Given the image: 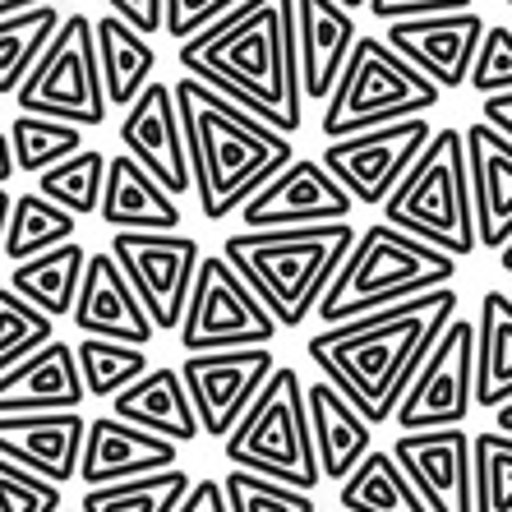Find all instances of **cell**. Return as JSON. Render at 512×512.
<instances>
[{
	"label": "cell",
	"instance_id": "obj_53",
	"mask_svg": "<svg viewBox=\"0 0 512 512\" xmlns=\"http://www.w3.org/2000/svg\"><path fill=\"white\" fill-rule=\"evenodd\" d=\"M337 5H346L351 14H360V10H370V0H337Z\"/></svg>",
	"mask_w": 512,
	"mask_h": 512
},
{
	"label": "cell",
	"instance_id": "obj_23",
	"mask_svg": "<svg viewBox=\"0 0 512 512\" xmlns=\"http://www.w3.org/2000/svg\"><path fill=\"white\" fill-rule=\"evenodd\" d=\"M88 397L79 351L65 337L47 342L10 374H0V416H42V411H79Z\"/></svg>",
	"mask_w": 512,
	"mask_h": 512
},
{
	"label": "cell",
	"instance_id": "obj_10",
	"mask_svg": "<svg viewBox=\"0 0 512 512\" xmlns=\"http://www.w3.org/2000/svg\"><path fill=\"white\" fill-rule=\"evenodd\" d=\"M282 323L268 314L250 282L231 268L227 254H203L190 291V310L180 319V351H236V346H268Z\"/></svg>",
	"mask_w": 512,
	"mask_h": 512
},
{
	"label": "cell",
	"instance_id": "obj_50",
	"mask_svg": "<svg viewBox=\"0 0 512 512\" xmlns=\"http://www.w3.org/2000/svg\"><path fill=\"white\" fill-rule=\"evenodd\" d=\"M33 5H51V0H0V19H10L19 10H33Z\"/></svg>",
	"mask_w": 512,
	"mask_h": 512
},
{
	"label": "cell",
	"instance_id": "obj_4",
	"mask_svg": "<svg viewBox=\"0 0 512 512\" xmlns=\"http://www.w3.org/2000/svg\"><path fill=\"white\" fill-rule=\"evenodd\" d=\"M356 240L360 231L351 222L291 231H236V236H227L222 254L282 328H300L310 314H319L323 291L342 273Z\"/></svg>",
	"mask_w": 512,
	"mask_h": 512
},
{
	"label": "cell",
	"instance_id": "obj_22",
	"mask_svg": "<svg viewBox=\"0 0 512 512\" xmlns=\"http://www.w3.org/2000/svg\"><path fill=\"white\" fill-rule=\"evenodd\" d=\"M88 420L79 411H42V416H0V457L28 466L37 476L79 480Z\"/></svg>",
	"mask_w": 512,
	"mask_h": 512
},
{
	"label": "cell",
	"instance_id": "obj_33",
	"mask_svg": "<svg viewBox=\"0 0 512 512\" xmlns=\"http://www.w3.org/2000/svg\"><path fill=\"white\" fill-rule=\"evenodd\" d=\"M79 217L65 213L60 203H51L47 194H19L10 213V231H5V259L10 263H28L37 254L56 250V245H70Z\"/></svg>",
	"mask_w": 512,
	"mask_h": 512
},
{
	"label": "cell",
	"instance_id": "obj_34",
	"mask_svg": "<svg viewBox=\"0 0 512 512\" xmlns=\"http://www.w3.org/2000/svg\"><path fill=\"white\" fill-rule=\"evenodd\" d=\"M190 471H157V476H139V480H120V485H102V489H84L79 512H180V503L190 499Z\"/></svg>",
	"mask_w": 512,
	"mask_h": 512
},
{
	"label": "cell",
	"instance_id": "obj_48",
	"mask_svg": "<svg viewBox=\"0 0 512 512\" xmlns=\"http://www.w3.org/2000/svg\"><path fill=\"white\" fill-rule=\"evenodd\" d=\"M14 171H19V162H14V143H10V130H5L0 134V185H5Z\"/></svg>",
	"mask_w": 512,
	"mask_h": 512
},
{
	"label": "cell",
	"instance_id": "obj_41",
	"mask_svg": "<svg viewBox=\"0 0 512 512\" xmlns=\"http://www.w3.org/2000/svg\"><path fill=\"white\" fill-rule=\"evenodd\" d=\"M65 485L37 476L28 466L0 457V512H60L65 508Z\"/></svg>",
	"mask_w": 512,
	"mask_h": 512
},
{
	"label": "cell",
	"instance_id": "obj_19",
	"mask_svg": "<svg viewBox=\"0 0 512 512\" xmlns=\"http://www.w3.org/2000/svg\"><path fill=\"white\" fill-rule=\"evenodd\" d=\"M70 323L84 337H107V342H130V346H148L157 333L153 314L143 310L139 291L130 286L125 268L116 263V254H88V273L79 286Z\"/></svg>",
	"mask_w": 512,
	"mask_h": 512
},
{
	"label": "cell",
	"instance_id": "obj_51",
	"mask_svg": "<svg viewBox=\"0 0 512 512\" xmlns=\"http://www.w3.org/2000/svg\"><path fill=\"white\" fill-rule=\"evenodd\" d=\"M494 429H499V434H508V439H512V402H503L499 411H494Z\"/></svg>",
	"mask_w": 512,
	"mask_h": 512
},
{
	"label": "cell",
	"instance_id": "obj_37",
	"mask_svg": "<svg viewBox=\"0 0 512 512\" xmlns=\"http://www.w3.org/2000/svg\"><path fill=\"white\" fill-rule=\"evenodd\" d=\"M10 143H14L19 171L24 176H42V171L60 167L65 157L84 153V130L65 125V120H51V116H14Z\"/></svg>",
	"mask_w": 512,
	"mask_h": 512
},
{
	"label": "cell",
	"instance_id": "obj_8",
	"mask_svg": "<svg viewBox=\"0 0 512 512\" xmlns=\"http://www.w3.org/2000/svg\"><path fill=\"white\" fill-rule=\"evenodd\" d=\"M439 93L443 88L397 56L383 37L360 33L333 97L323 102V139H351L379 125L425 116L429 107H439Z\"/></svg>",
	"mask_w": 512,
	"mask_h": 512
},
{
	"label": "cell",
	"instance_id": "obj_32",
	"mask_svg": "<svg viewBox=\"0 0 512 512\" xmlns=\"http://www.w3.org/2000/svg\"><path fill=\"white\" fill-rule=\"evenodd\" d=\"M60 10L56 5H33L19 10L10 19H0V97H14L24 88V79L33 74V65L42 60V51L51 47V37L60 33Z\"/></svg>",
	"mask_w": 512,
	"mask_h": 512
},
{
	"label": "cell",
	"instance_id": "obj_46",
	"mask_svg": "<svg viewBox=\"0 0 512 512\" xmlns=\"http://www.w3.org/2000/svg\"><path fill=\"white\" fill-rule=\"evenodd\" d=\"M180 512H231V508H227V489H222V480H213V476L194 480L190 499L180 503Z\"/></svg>",
	"mask_w": 512,
	"mask_h": 512
},
{
	"label": "cell",
	"instance_id": "obj_27",
	"mask_svg": "<svg viewBox=\"0 0 512 512\" xmlns=\"http://www.w3.org/2000/svg\"><path fill=\"white\" fill-rule=\"evenodd\" d=\"M102 222H107L111 231H176L180 199L153 171H143L130 153H116L107 167Z\"/></svg>",
	"mask_w": 512,
	"mask_h": 512
},
{
	"label": "cell",
	"instance_id": "obj_29",
	"mask_svg": "<svg viewBox=\"0 0 512 512\" xmlns=\"http://www.w3.org/2000/svg\"><path fill=\"white\" fill-rule=\"evenodd\" d=\"M93 33H97V60H102L107 102L111 107H130L134 97L153 84V70H157L153 42L139 28L125 24V19H116V14L93 19Z\"/></svg>",
	"mask_w": 512,
	"mask_h": 512
},
{
	"label": "cell",
	"instance_id": "obj_7",
	"mask_svg": "<svg viewBox=\"0 0 512 512\" xmlns=\"http://www.w3.org/2000/svg\"><path fill=\"white\" fill-rule=\"evenodd\" d=\"M231 466L254 471V476L282 480L291 489H314L323 485V466L314 453V429H310V402H305V383L291 365H277L273 379L263 383V393L245 411L231 439L222 443Z\"/></svg>",
	"mask_w": 512,
	"mask_h": 512
},
{
	"label": "cell",
	"instance_id": "obj_2",
	"mask_svg": "<svg viewBox=\"0 0 512 512\" xmlns=\"http://www.w3.org/2000/svg\"><path fill=\"white\" fill-rule=\"evenodd\" d=\"M457 319V291H429L393 310H379L370 319L337 323V328H319L305 342L310 360L333 388H342L351 402L360 406V416L370 425L397 416L406 388L443 337V328Z\"/></svg>",
	"mask_w": 512,
	"mask_h": 512
},
{
	"label": "cell",
	"instance_id": "obj_43",
	"mask_svg": "<svg viewBox=\"0 0 512 512\" xmlns=\"http://www.w3.org/2000/svg\"><path fill=\"white\" fill-rule=\"evenodd\" d=\"M245 0H167V33L180 42H190V37H199L203 28L222 24L231 10H240Z\"/></svg>",
	"mask_w": 512,
	"mask_h": 512
},
{
	"label": "cell",
	"instance_id": "obj_5",
	"mask_svg": "<svg viewBox=\"0 0 512 512\" xmlns=\"http://www.w3.org/2000/svg\"><path fill=\"white\" fill-rule=\"evenodd\" d=\"M453 277H457L453 254L434 250V245L406 236V231L388 227V222H374V227L360 231L356 250L342 263V273L323 291L319 323L337 328V323L370 319L379 310H393V305H406V300L453 286Z\"/></svg>",
	"mask_w": 512,
	"mask_h": 512
},
{
	"label": "cell",
	"instance_id": "obj_25",
	"mask_svg": "<svg viewBox=\"0 0 512 512\" xmlns=\"http://www.w3.org/2000/svg\"><path fill=\"white\" fill-rule=\"evenodd\" d=\"M305 402H310V429H314V453H319L323 480H346L374 453V425L323 374L314 383H305Z\"/></svg>",
	"mask_w": 512,
	"mask_h": 512
},
{
	"label": "cell",
	"instance_id": "obj_1",
	"mask_svg": "<svg viewBox=\"0 0 512 512\" xmlns=\"http://www.w3.org/2000/svg\"><path fill=\"white\" fill-rule=\"evenodd\" d=\"M180 70L231 97L273 130H300V60H296V0H245L222 24L180 42Z\"/></svg>",
	"mask_w": 512,
	"mask_h": 512
},
{
	"label": "cell",
	"instance_id": "obj_26",
	"mask_svg": "<svg viewBox=\"0 0 512 512\" xmlns=\"http://www.w3.org/2000/svg\"><path fill=\"white\" fill-rule=\"evenodd\" d=\"M111 416L130 420V425L148 429V434H162L171 443H194L203 434L199 411L190 402V388L180 379V365H153L139 383H130L111 402Z\"/></svg>",
	"mask_w": 512,
	"mask_h": 512
},
{
	"label": "cell",
	"instance_id": "obj_40",
	"mask_svg": "<svg viewBox=\"0 0 512 512\" xmlns=\"http://www.w3.org/2000/svg\"><path fill=\"white\" fill-rule=\"evenodd\" d=\"M476 512H512V439L476 434Z\"/></svg>",
	"mask_w": 512,
	"mask_h": 512
},
{
	"label": "cell",
	"instance_id": "obj_28",
	"mask_svg": "<svg viewBox=\"0 0 512 512\" xmlns=\"http://www.w3.org/2000/svg\"><path fill=\"white\" fill-rule=\"evenodd\" d=\"M84 273H88V250L79 240H70V245H56V250L37 254L28 263H14L10 291H19L47 319H70L79 286H84Z\"/></svg>",
	"mask_w": 512,
	"mask_h": 512
},
{
	"label": "cell",
	"instance_id": "obj_18",
	"mask_svg": "<svg viewBox=\"0 0 512 512\" xmlns=\"http://www.w3.org/2000/svg\"><path fill=\"white\" fill-rule=\"evenodd\" d=\"M485 19L476 10L457 14H420V19H397L388 24L383 42L397 51L402 60H411L425 79H434L439 88H462L471 79V60L480 51L485 37Z\"/></svg>",
	"mask_w": 512,
	"mask_h": 512
},
{
	"label": "cell",
	"instance_id": "obj_6",
	"mask_svg": "<svg viewBox=\"0 0 512 512\" xmlns=\"http://www.w3.org/2000/svg\"><path fill=\"white\" fill-rule=\"evenodd\" d=\"M379 213L388 227L425 240V245L453 254V259L476 254L480 231H476V199H471L466 130H453V125L434 130L425 153L416 157V167L406 171V180Z\"/></svg>",
	"mask_w": 512,
	"mask_h": 512
},
{
	"label": "cell",
	"instance_id": "obj_42",
	"mask_svg": "<svg viewBox=\"0 0 512 512\" xmlns=\"http://www.w3.org/2000/svg\"><path fill=\"white\" fill-rule=\"evenodd\" d=\"M480 97L494 93H512V24H489L480 37V51L471 60V79Z\"/></svg>",
	"mask_w": 512,
	"mask_h": 512
},
{
	"label": "cell",
	"instance_id": "obj_47",
	"mask_svg": "<svg viewBox=\"0 0 512 512\" xmlns=\"http://www.w3.org/2000/svg\"><path fill=\"white\" fill-rule=\"evenodd\" d=\"M485 125H494V130L503 134V139H512V93H494L485 97Z\"/></svg>",
	"mask_w": 512,
	"mask_h": 512
},
{
	"label": "cell",
	"instance_id": "obj_49",
	"mask_svg": "<svg viewBox=\"0 0 512 512\" xmlns=\"http://www.w3.org/2000/svg\"><path fill=\"white\" fill-rule=\"evenodd\" d=\"M10 213H14V199H10V190L0 185V250H5V231H10Z\"/></svg>",
	"mask_w": 512,
	"mask_h": 512
},
{
	"label": "cell",
	"instance_id": "obj_52",
	"mask_svg": "<svg viewBox=\"0 0 512 512\" xmlns=\"http://www.w3.org/2000/svg\"><path fill=\"white\" fill-rule=\"evenodd\" d=\"M499 263H503V273L512 277V240H508V245H503V250H499Z\"/></svg>",
	"mask_w": 512,
	"mask_h": 512
},
{
	"label": "cell",
	"instance_id": "obj_17",
	"mask_svg": "<svg viewBox=\"0 0 512 512\" xmlns=\"http://www.w3.org/2000/svg\"><path fill=\"white\" fill-rule=\"evenodd\" d=\"M120 143L125 153L139 162L143 171H153L171 194L194 190L190 176V143H185V125H180V107H176V88L153 79L125 107V120H120Z\"/></svg>",
	"mask_w": 512,
	"mask_h": 512
},
{
	"label": "cell",
	"instance_id": "obj_31",
	"mask_svg": "<svg viewBox=\"0 0 512 512\" xmlns=\"http://www.w3.org/2000/svg\"><path fill=\"white\" fill-rule=\"evenodd\" d=\"M337 503H342V512H429V503L416 494V485L406 480V471L388 448H374L342 480Z\"/></svg>",
	"mask_w": 512,
	"mask_h": 512
},
{
	"label": "cell",
	"instance_id": "obj_12",
	"mask_svg": "<svg viewBox=\"0 0 512 512\" xmlns=\"http://www.w3.org/2000/svg\"><path fill=\"white\" fill-rule=\"evenodd\" d=\"M111 254L139 291L143 310L153 314L157 333H180V319L190 310V291L199 277V240L180 231H116Z\"/></svg>",
	"mask_w": 512,
	"mask_h": 512
},
{
	"label": "cell",
	"instance_id": "obj_16",
	"mask_svg": "<svg viewBox=\"0 0 512 512\" xmlns=\"http://www.w3.org/2000/svg\"><path fill=\"white\" fill-rule=\"evenodd\" d=\"M429 512H476V434L457 429H420L388 448Z\"/></svg>",
	"mask_w": 512,
	"mask_h": 512
},
{
	"label": "cell",
	"instance_id": "obj_35",
	"mask_svg": "<svg viewBox=\"0 0 512 512\" xmlns=\"http://www.w3.org/2000/svg\"><path fill=\"white\" fill-rule=\"evenodd\" d=\"M107 167L111 157H102V148H84V153L65 157L60 167L37 176V194H47L51 203H60L74 217L102 213V194H107Z\"/></svg>",
	"mask_w": 512,
	"mask_h": 512
},
{
	"label": "cell",
	"instance_id": "obj_38",
	"mask_svg": "<svg viewBox=\"0 0 512 512\" xmlns=\"http://www.w3.org/2000/svg\"><path fill=\"white\" fill-rule=\"evenodd\" d=\"M47 342H56V319L33 310L19 291H0V374H10Z\"/></svg>",
	"mask_w": 512,
	"mask_h": 512
},
{
	"label": "cell",
	"instance_id": "obj_45",
	"mask_svg": "<svg viewBox=\"0 0 512 512\" xmlns=\"http://www.w3.org/2000/svg\"><path fill=\"white\" fill-rule=\"evenodd\" d=\"M116 19H125L130 28L148 33H167V0H102Z\"/></svg>",
	"mask_w": 512,
	"mask_h": 512
},
{
	"label": "cell",
	"instance_id": "obj_36",
	"mask_svg": "<svg viewBox=\"0 0 512 512\" xmlns=\"http://www.w3.org/2000/svg\"><path fill=\"white\" fill-rule=\"evenodd\" d=\"M79 351V370H84V388L97 402H116L130 383H139L153 370V360L143 356V346L130 342H107V337H84L74 346Z\"/></svg>",
	"mask_w": 512,
	"mask_h": 512
},
{
	"label": "cell",
	"instance_id": "obj_20",
	"mask_svg": "<svg viewBox=\"0 0 512 512\" xmlns=\"http://www.w3.org/2000/svg\"><path fill=\"white\" fill-rule=\"evenodd\" d=\"M360 42L356 14L337 0H296V60L305 102H328Z\"/></svg>",
	"mask_w": 512,
	"mask_h": 512
},
{
	"label": "cell",
	"instance_id": "obj_55",
	"mask_svg": "<svg viewBox=\"0 0 512 512\" xmlns=\"http://www.w3.org/2000/svg\"><path fill=\"white\" fill-rule=\"evenodd\" d=\"M503 5H512V0H503Z\"/></svg>",
	"mask_w": 512,
	"mask_h": 512
},
{
	"label": "cell",
	"instance_id": "obj_21",
	"mask_svg": "<svg viewBox=\"0 0 512 512\" xmlns=\"http://www.w3.org/2000/svg\"><path fill=\"white\" fill-rule=\"evenodd\" d=\"M180 443L162 439V434H148V429L130 425L120 416H97L88 420V439H84V466H79V480L88 489L102 485H120V480H139V476H157V471H171Z\"/></svg>",
	"mask_w": 512,
	"mask_h": 512
},
{
	"label": "cell",
	"instance_id": "obj_24",
	"mask_svg": "<svg viewBox=\"0 0 512 512\" xmlns=\"http://www.w3.org/2000/svg\"><path fill=\"white\" fill-rule=\"evenodd\" d=\"M466 157H471V199H476L480 250L499 254L512 240V139L494 125L476 120L466 130Z\"/></svg>",
	"mask_w": 512,
	"mask_h": 512
},
{
	"label": "cell",
	"instance_id": "obj_3",
	"mask_svg": "<svg viewBox=\"0 0 512 512\" xmlns=\"http://www.w3.org/2000/svg\"><path fill=\"white\" fill-rule=\"evenodd\" d=\"M176 107L190 143V176L199 194V213L208 222L240 213L273 176L296 162L291 134L273 130L268 120L250 116L231 97L208 88L194 74L176 79Z\"/></svg>",
	"mask_w": 512,
	"mask_h": 512
},
{
	"label": "cell",
	"instance_id": "obj_13",
	"mask_svg": "<svg viewBox=\"0 0 512 512\" xmlns=\"http://www.w3.org/2000/svg\"><path fill=\"white\" fill-rule=\"evenodd\" d=\"M429 139H434L429 120L411 116V120H397V125L351 134V139H328L319 162L342 180V190L360 208H383L393 199L397 185L406 180V171L416 167V157L425 153Z\"/></svg>",
	"mask_w": 512,
	"mask_h": 512
},
{
	"label": "cell",
	"instance_id": "obj_30",
	"mask_svg": "<svg viewBox=\"0 0 512 512\" xmlns=\"http://www.w3.org/2000/svg\"><path fill=\"white\" fill-rule=\"evenodd\" d=\"M512 402V296L485 291L476 319V406Z\"/></svg>",
	"mask_w": 512,
	"mask_h": 512
},
{
	"label": "cell",
	"instance_id": "obj_39",
	"mask_svg": "<svg viewBox=\"0 0 512 512\" xmlns=\"http://www.w3.org/2000/svg\"><path fill=\"white\" fill-rule=\"evenodd\" d=\"M222 489H227L231 512H314V494L240 471V466H231V476H222Z\"/></svg>",
	"mask_w": 512,
	"mask_h": 512
},
{
	"label": "cell",
	"instance_id": "obj_11",
	"mask_svg": "<svg viewBox=\"0 0 512 512\" xmlns=\"http://www.w3.org/2000/svg\"><path fill=\"white\" fill-rule=\"evenodd\" d=\"M471 406H476V323L457 314L416 370L393 420L402 434L457 429L471 416Z\"/></svg>",
	"mask_w": 512,
	"mask_h": 512
},
{
	"label": "cell",
	"instance_id": "obj_54",
	"mask_svg": "<svg viewBox=\"0 0 512 512\" xmlns=\"http://www.w3.org/2000/svg\"><path fill=\"white\" fill-rule=\"evenodd\" d=\"M60 512H79V508H60Z\"/></svg>",
	"mask_w": 512,
	"mask_h": 512
},
{
	"label": "cell",
	"instance_id": "obj_15",
	"mask_svg": "<svg viewBox=\"0 0 512 512\" xmlns=\"http://www.w3.org/2000/svg\"><path fill=\"white\" fill-rule=\"evenodd\" d=\"M351 213H356V199L342 190V180L323 167L319 157H296L236 217L245 222V231H291V227L346 222Z\"/></svg>",
	"mask_w": 512,
	"mask_h": 512
},
{
	"label": "cell",
	"instance_id": "obj_9",
	"mask_svg": "<svg viewBox=\"0 0 512 512\" xmlns=\"http://www.w3.org/2000/svg\"><path fill=\"white\" fill-rule=\"evenodd\" d=\"M19 116H51L79 130L102 125L111 111L107 84H102V60H97V33L88 14H65L60 33L33 65L24 88L14 93Z\"/></svg>",
	"mask_w": 512,
	"mask_h": 512
},
{
	"label": "cell",
	"instance_id": "obj_14",
	"mask_svg": "<svg viewBox=\"0 0 512 512\" xmlns=\"http://www.w3.org/2000/svg\"><path fill=\"white\" fill-rule=\"evenodd\" d=\"M277 360L268 346H236V351H199L180 360V379L190 388L199 425L208 439H231V429L245 420L263 383L273 379Z\"/></svg>",
	"mask_w": 512,
	"mask_h": 512
},
{
	"label": "cell",
	"instance_id": "obj_44",
	"mask_svg": "<svg viewBox=\"0 0 512 512\" xmlns=\"http://www.w3.org/2000/svg\"><path fill=\"white\" fill-rule=\"evenodd\" d=\"M457 10H476V0H370V14L383 19V24L420 19V14H457Z\"/></svg>",
	"mask_w": 512,
	"mask_h": 512
}]
</instances>
